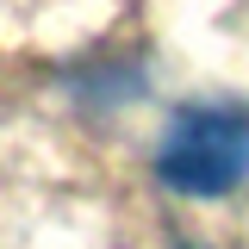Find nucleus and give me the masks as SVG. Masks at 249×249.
<instances>
[{"instance_id":"1","label":"nucleus","mask_w":249,"mask_h":249,"mask_svg":"<svg viewBox=\"0 0 249 249\" xmlns=\"http://www.w3.org/2000/svg\"><path fill=\"white\" fill-rule=\"evenodd\" d=\"M156 175L175 193H193V199H218V193L243 187L249 181V124L224 119V112H181L162 137Z\"/></svg>"}]
</instances>
